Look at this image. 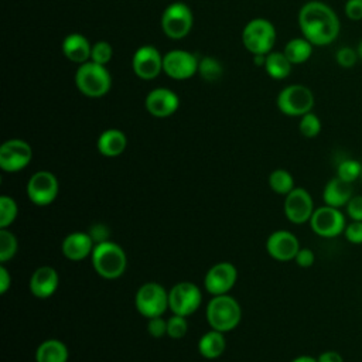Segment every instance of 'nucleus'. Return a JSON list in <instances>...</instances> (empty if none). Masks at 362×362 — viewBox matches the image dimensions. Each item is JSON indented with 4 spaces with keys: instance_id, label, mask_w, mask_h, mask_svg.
Returning a JSON list of instances; mask_svg holds the SVG:
<instances>
[{
    "instance_id": "nucleus-1",
    "label": "nucleus",
    "mask_w": 362,
    "mask_h": 362,
    "mask_svg": "<svg viewBox=\"0 0 362 362\" xmlns=\"http://www.w3.org/2000/svg\"><path fill=\"white\" fill-rule=\"evenodd\" d=\"M298 25L303 37L318 47L335 41L341 28L337 13L318 0H311L300 8Z\"/></svg>"
},
{
    "instance_id": "nucleus-2",
    "label": "nucleus",
    "mask_w": 362,
    "mask_h": 362,
    "mask_svg": "<svg viewBox=\"0 0 362 362\" xmlns=\"http://www.w3.org/2000/svg\"><path fill=\"white\" fill-rule=\"evenodd\" d=\"M90 257L95 272L106 280L119 279L127 266L124 250L112 240L96 243Z\"/></svg>"
},
{
    "instance_id": "nucleus-3",
    "label": "nucleus",
    "mask_w": 362,
    "mask_h": 362,
    "mask_svg": "<svg viewBox=\"0 0 362 362\" xmlns=\"http://www.w3.org/2000/svg\"><path fill=\"white\" fill-rule=\"evenodd\" d=\"M242 318L239 303L229 294L214 296L206 305V320L212 329L228 332L238 327Z\"/></svg>"
},
{
    "instance_id": "nucleus-4",
    "label": "nucleus",
    "mask_w": 362,
    "mask_h": 362,
    "mask_svg": "<svg viewBox=\"0 0 362 362\" xmlns=\"http://www.w3.org/2000/svg\"><path fill=\"white\" fill-rule=\"evenodd\" d=\"M75 85L85 96L100 98L109 92L112 78L105 65L86 61L75 72Z\"/></svg>"
},
{
    "instance_id": "nucleus-5",
    "label": "nucleus",
    "mask_w": 362,
    "mask_h": 362,
    "mask_svg": "<svg viewBox=\"0 0 362 362\" xmlns=\"http://www.w3.org/2000/svg\"><path fill=\"white\" fill-rule=\"evenodd\" d=\"M242 41L245 48L253 55H267L272 52L276 41L274 25L266 18H253L245 25Z\"/></svg>"
},
{
    "instance_id": "nucleus-6",
    "label": "nucleus",
    "mask_w": 362,
    "mask_h": 362,
    "mask_svg": "<svg viewBox=\"0 0 362 362\" xmlns=\"http://www.w3.org/2000/svg\"><path fill=\"white\" fill-rule=\"evenodd\" d=\"M134 305L146 318L161 317L168 308V291L158 283H144L136 293Z\"/></svg>"
},
{
    "instance_id": "nucleus-7",
    "label": "nucleus",
    "mask_w": 362,
    "mask_h": 362,
    "mask_svg": "<svg viewBox=\"0 0 362 362\" xmlns=\"http://www.w3.org/2000/svg\"><path fill=\"white\" fill-rule=\"evenodd\" d=\"M277 107L287 116H303L311 112L314 106V95L304 85H288L277 95Z\"/></svg>"
},
{
    "instance_id": "nucleus-8",
    "label": "nucleus",
    "mask_w": 362,
    "mask_h": 362,
    "mask_svg": "<svg viewBox=\"0 0 362 362\" xmlns=\"http://www.w3.org/2000/svg\"><path fill=\"white\" fill-rule=\"evenodd\" d=\"M194 17L191 8L181 1L170 4L161 16V28L168 38L181 40L192 28Z\"/></svg>"
},
{
    "instance_id": "nucleus-9",
    "label": "nucleus",
    "mask_w": 362,
    "mask_h": 362,
    "mask_svg": "<svg viewBox=\"0 0 362 362\" xmlns=\"http://www.w3.org/2000/svg\"><path fill=\"white\" fill-rule=\"evenodd\" d=\"M201 303L202 293L194 283H177L168 291V308L173 311V314L188 317L199 308Z\"/></svg>"
},
{
    "instance_id": "nucleus-10",
    "label": "nucleus",
    "mask_w": 362,
    "mask_h": 362,
    "mask_svg": "<svg viewBox=\"0 0 362 362\" xmlns=\"http://www.w3.org/2000/svg\"><path fill=\"white\" fill-rule=\"evenodd\" d=\"M310 226L313 232L321 238H335L345 230V215L339 208L324 205L314 209Z\"/></svg>"
},
{
    "instance_id": "nucleus-11",
    "label": "nucleus",
    "mask_w": 362,
    "mask_h": 362,
    "mask_svg": "<svg viewBox=\"0 0 362 362\" xmlns=\"http://www.w3.org/2000/svg\"><path fill=\"white\" fill-rule=\"evenodd\" d=\"M57 177L45 170L34 173L27 182V197L37 206H47L52 204L58 195Z\"/></svg>"
},
{
    "instance_id": "nucleus-12",
    "label": "nucleus",
    "mask_w": 362,
    "mask_h": 362,
    "mask_svg": "<svg viewBox=\"0 0 362 362\" xmlns=\"http://www.w3.org/2000/svg\"><path fill=\"white\" fill-rule=\"evenodd\" d=\"M31 158L33 148L21 139H10L0 146V168L6 173H17L25 168Z\"/></svg>"
},
{
    "instance_id": "nucleus-13",
    "label": "nucleus",
    "mask_w": 362,
    "mask_h": 362,
    "mask_svg": "<svg viewBox=\"0 0 362 362\" xmlns=\"http://www.w3.org/2000/svg\"><path fill=\"white\" fill-rule=\"evenodd\" d=\"M238 280V270L229 262L214 264L204 277V287L212 296L228 294Z\"/></svg>"
},
{
    "instance_id": "nucleus-14",
    "label": "nucleus",
    "mask_w": 362,
    "mask_h": 362,
    "mask_svg": "<svg viewBox=\"0 0 362 362\" xmlns=\"http://www.w3.org/2000/svg\"><path fill=\"white\" fill-rule=\"evenodd\" d=\"M314 212V202L310 192L304 188L296 187L284 198V215L294 223L301 225L310 222Z\"/></svg>"
},
{
    "instance_id": "nucleus-15",
    "label": "nucleus",
    "mask_w": 362,
    "mask_h": 362,
    "mask_svg": "<svg viewBox=\"0 0 362 362\" xmlns=\"http://www.w3.org/2000/svg\"><path fill=\"white\" fill-rule=\"evenodd\" d=\"M198 58L184 49L168 51L163 57V71L173 79H188L198 72Z\"/></svg>"
},
{
    "instance_id": "nucleus-16",
    "label": "nucleus",
    "mask_w": 362,
    "mask_h": 362,
    "mask_svg": "<svg viewBox=\"0 0 362 362\" xmlns=\"http://www.w3.org/2000/svg\"><path fill=\"white\" fill-rule=\"evenodd\" d=\"M132 68L140 79H154L163 71V55L156 47L143 45L133 54Z\"/></svg>"
},
{
    "instance_id": "nucleus-17",
    "label": "nucleus",
    "mask_w": 362,
    "mask_h": 362,
    "mask_svg": "<svg viewBox=\"0 0 362 362\" xmlns=\"http://www.w3.org/2000/svg\"><path fill=\"white\" fill-rule=\"evenodd\" d=\"M266 250L270 257L279 262L294 260L300 250V242L297 236L288 230H276L266 240Z\"/></svg>"
},
{
    "instance_id": "nucleus-18",
    "label": "nucleus",
    "mask_w": 362,
    "mask_h": 362,
    "mask_svg": "<svg viewBox=\"0 0 362 362\" xmlns=\"http://www.w3.org/2000/svg\"><path fill=\"white\" fill-rule=\"evenodd\" d=\"M147 112L154 117H168L174 115L180 106L177 93L167 88H156L150 90L144 100Z\"/></svg>"
},
{
    "instance_id": "nucleus-19",
    "label": "nucleus",
    "mask_w": 362,
    "mask_h": 362,
    "mask_svg": "<svg viewBox=\"0 0 362 362\" xmlns=\"http://www.w3.org/2000/svg\"><path fill=\"white\" fill-rule=\"evenodd\" d=\"M58 272L51 266H40L30 277V291L37 298H48L58 288Z\"/></svg>"
},
{
    "instance_id": "nucleus-20",
    "label": "nucleus",
    "mask_w": 362,
    "mask_h": 362,
    "mask_svg": "<svg viewBox=\"0 0 362 362\" xmlns=\"http://www.w3.org/2000/svg\"><path fill=\"white\" fill-rule=\"evenodd\" d=\"M95 242L86 232H72L62 240V255L72 262H79L92 255Z\"/></svg>"
},
{
    "instance_id": "nucleus-21",
    "label": "nucleus",
    "mask_w": 362,
    "mask_h": 362,
    "mask_svg": "<svg viewBox=\"0 0 362 362\" xmlns=\"http://www.w3.org/2000/svg\"><path fill=\"white\" fill-rule=\"evenodd\" d=\"M354 197V185L338 175L331 178L322 191V199L325 205L341 208L348 204V201Z\"/></svg>"
},
{
    "instance_id": "nucleus-22",
    "label": "nucleus",
    "mask_w": 362,
    "mask_h": 362,
    "mask_svg": "<svg viewBox=\"0 0 362 362\" xmlns=\"http://www.w3.org/2000/svg\"><path fill=\"white\" fill-rule=\"evenodd\" d=\"M90 51H92V45L89 44L86 37H83L79 33H72L66 35L62 42V52L72 62L83 64L89 61Z\"/></svg>"
},
{
    "instance_id": "nucleus-23",
    "label": "nucleus",
    "mask_w": 362,
    "mask_h": 362,
    "mask_svg": "<svg viewBox=\"0 0 362 362\" xmlns=\"http://www.w3.org/2000/svg\"><path fill=\"white\" fill-rule=\"evenodd\" d=\"M127 146V137L122 130L107 129L98 137L96 147L98 151L105 157L120 156Z\"/></svg>"
},
{
    "instance_id": "nucleus-24",
    "label": "nucleus",
    "mask_w": 362,
    "mask_h": 362,
    "mask_svg": "<svg viewBox=\"0 0 362 362\" xmlns=\"http://www.w3.org/2000/svg\"><path fill=\"white\" fill-rule=\"evenodd\" d=\"M225 348L226 339L223 337V332H219L216 329L208 331L198 341V351L205 359L219 358L225 352Z\"/></svg>"
},
{
    "instance_id": "nucleus-25",
    "label": "nucleus",
    "mask_w": 362,
    "mask_h": 362,
    "mask_svg": "<svg viewBox=\"0 0 362 362\" xmlns=\"http://www.w3.org/2000/svg\"><path fill=\"white\" fill-rule=\"evenodd\" d=\"M68 348L59 339H47L35 351L37 362H68Z\"/></svg>"
},
{
    "instance_id": "nucleus-26",
    "label": "nucleus",
    "mask_w": 362,
    "mask_h": 362,
    "mask_svg": "<svg viewBox=\"0 0 362 362\" xmlns=\"http://www.w3.org/2000/svg\"><path fill=\"white\" fill-rule=\"evenodd\" d=\"M291 62L288 58L284 55V52H277L272 51L266 55L264 61V69L269 76L273 79H284L290 75L291 72Z\"/></svg>"
},
{
    "instance_id": "nucleus-27",
    "label": "nucleus",
    "mask_w": 362,
    "mask_h": 362,
    "mask_svg": "<svg viewBox=\"0 0 362 362\" xmlns=\"http://www.w3.org/2000/svg\"><path fill=\"white\" fill-rule=\"evenodd\" d=\"M283 52L293 65L303 64L310 59L313 54V44L304 37L293 38L286 44Z\"/></svg>"
},
{
    "instance_id": "nucleus-28",
    "label": "nucleus",
    "mask_w": 362,
    "mask_h": 362,
    "mask_svg": "<svg viewBox=\"0 0 362 362\" xmlns=\"http://www.w3.org/2000/svg\"><path fill=\"white\" fill-rule=\"evenodd\" d=\"M269 187L280 195H287L290 191H293L294 187V178L293 175L283 168H277L269 175Z\"/></svg>"
},
{
    "instance_id": "nucleus-29",
    "label": "nucleus",
    "mask_w": 362,
    "mask_h": 362,
    "mask_svg": "<svg viewBox=\"0 0 362 362\" xmlns=\"http://www.w3.org/2000/svg\"><path fill=\"white\" fill-rule=\"evenodd\" d=\"M198 72L205 81L214 82L222 76V65L214 57H204L202 59H199Z\"/></svg>"
},
{
    "instance_id": "nucleus-30",
    "label": "nucleus",
    "mask_w": 362,
    "mask_h": 362,
    "mask_svg": "<svg viewBox=\"0 0 362 362\" xmlns=\"http://www.w3.org/2000/svg\"><path fill=\"white\" fill-rule=\"evenodd\" d=\"M17 204L8 195L0 197V229H7L17 218Z\"/></svg>"
},
{
    "instance_id": "nucleus-31",
    "label": "nucleus",
    "mask_w": 362,
    "mask_h": 362,
    "mask_svg": "<svg viewBox=\"0 0 362 362\" xmlns=\"http://www.w3.org/2000/svg\"><path fill=\"white\" fill-rule=\"evenodd\" d=\"M361 173H362V163L354 158H345L337 167V175L352 184L361 178Z\"/></svg>"
},
{
    "instance_id": "nucleus-32",
    "label": "nucleus",
    "mask_w": 362,
    "mask_h": 362,
    "mask_svg": "<svg viewBox=\"0 0 362 362\" xmlns=\"http://www.w3.org/2000/svg\"><path fill=\"white\" fill-rule=\"evenodd\" d=\"M17 239L16 236L7 230L0 229V262L6 263L11 260L17 252Z\"/></svg>"
},
{
    "instance_id": "nucleus-33",
    "label": "nucleus",
    "mask_w": 362,
    "mask_h": 362,
    "mask_svg": "<svg viewBox=\"0 0 362 362\" xmlns=\"http://www.w3.org/2000/svg\"><path fill=\"white\" fill-rule=\"evenodd\" d=\"M298 130L307 139L317 137L320 134V132H321V120H320V117L317 115H314L313 112H308V113L303 115L300 117Z\"/></svg>"
},
{
    "instance_id": "nucleus-34",
    "label": "nucleus",
    "mask_w": 362,
    "mask_h": 362,
    "mask_svg": "<svg viewBox=\"0 0 362 362\" xmlns=\"http://www.w3.org/2000/svg\"><path fill=\"white\" fill-rule=\"evenodd\" d=\"M188 331V324H187V317L173 314L167 320V335L173 339H180L185 337Z\"/></svg>"
},
{
    "instance_id": "nucleus-35",
    "label": "nucleus",
    "mask_w": 362,
    "mask_h": 362,
    "mask_svg": "<svg viewBox=\"0 0 362 362\" xmlns=\"http://www.w3.org/2000/svg\"><path fill=\"white\" fill-rule=\"evenodd\" d=\"M112 55H113L112 45L107 41H98L92 45L89 61H93L100 65H106L112 59Z\"/></svg>"
},
{
    "instance_id": "nucleus-36",
    "label": "nucleus",
    "mask_w": 362,
    "mask_h": 362,
    "mask_svg": "<svg viewBox=\"0 0 362 362\" xmlns=\"http://www.w3.org/2000/svg\"><path fill=\"white\" fill-rule=\"evenodd\" d=\"M358 58H359L358 51L354 49L352 47H341L335 52V61L342 68H354Z\"/></svg>"
},
{
    "instance_id": "nucleus-37",
    "label": "nucleus",
    "mask_w": 362,
    "mask_h": 362,
    "mask_svg": "<svg viewBox=\"0 0 362 362\" xmlns=\"http://www.w3.org/2000/svg\"><path fill=\"white\" fill-rule=\"evenodd\" d=\"M344 235L348 242L354 245H362V221H351L346 223Z\"/></svg>"
},
{
    "instance_id": "nucleus-38",
    "label": "nucleus",
    "mask_w": 362,
    "mask_h": 362,
    "mask_svg": "<svg viewBox=\"0 0 362 362\" xmlns=\"http://www.w3.org/2000/svg\"><path fill=\"white\" fill-rule=\"evenodd\" d=\"M147 331L153 338H161L167 335V320H164L163 317L148 318Z\"/></svg>"
},
{
    "instance_id": "nucleus-39",
    "label": "nucleus",
    "mask_w": 362,
    "mask_h": 362,
    "mask_svg": "<svg viewBox=\"0 0 362 362\" xmlns=\"http://www.w3.org/2000/svg\"><path fill=\"white\" fill-rule=\"evenodd\" d=\"M345 208L351 221H362V195H354Z\"/></svg>"
},
{
    "instance_id": "nucleus-40",
    "label": "nucleus",
    "mask_w": 362,
    "mask_h": 362,
    "mask_svg": "<svg viewBox=\"0 0 362 362\" xmlns=\"http://www.w3.org/2000/svg\"><path fill=\"white\" fill-rule=\"evenodd\" d=\"M294 262L297 263L298 267H303V269H308L314 264L315 262V255L311 249L308 247H300V250L297 252L296 257H294Z\"/></svg>"
},
{
    "instance_id": "nucleus-41",
    "label": "nucleus",
    "mask_w": 362,
    "mask_h": 362,
    "mask_svg": "<svg viewBox=\"0 0 362 362\" xmlns=\"http://www.w3.org/2000/svg\"><path fill=\"white\" fill-rule=\"evenodd\" d=\"M344 10L349 20L352 21L362 20V0H346Z\"/></svg>"
},
{
    "instance_id": "nucleus-42",
    "label": "nucleus",
    "mask_w": 362,
    "mask_h": 362,
    "mask_svg": "<svg viewBox=\"0 0 362 362\" xmlns=\"http://www.w3.org/2000/svg\"><path fill=\"white\" fill-rule=\"evenodd\" d=\"M89 235L92 238V240L96 243H100V242H105V240H109L107 236H109V229L106 228V225L103 223H95L90 226L89 229Z\"/></svg>"
},
{
    "instance_id": "nucleus-43",
    "label": "nucleus",
    "mask_w": 362,
    "mask_h": 362,
    "mask_svg": "<svg viewBox=\"0 0 362 362\" xmlns=\"http://www.w3.org/2000/svg\"><path fill=\"white\" fill-rule=\"evenodd\" d=\"M11 284V276L8 270L4 266H0V294H6V291L10 288Z\"/></svg>"
},
{
    "instance_id": "nucleus-44",
    "label": "nucleus",
    "mask_w": 362,
    "mask_h": 362,
    "mask_svg": "<svg viewBox=\"0 0 362 362\" xmlns=\"http://www.w3.org/2000/svg\"><path fill=\"white\" fill-rule=\"evenodd\" d=\"M317 361L318 362H344V358L337 351H325L318 355Z\"/></svg>"
},
{
    "instance_id": "nucleus-45",
    "label": "nucleus",
    "mask_w": 362,
    "mask_h": 362,
    "mask_svg": "<svg viewBox=\"0 0 362 362\" xmlns=\"http://www.w3.org/2000/svg\"><path fill=\"white\" fill-rule=\"evenodd\" d=\"M291 362H318L317 358H313L310 355H300L297 358H294Z\"/></svg>"
},
{
    "instance_id": "nucleus-46",
    "label": "nucleus",
    "mask_w": 362,
    "mask_h": 362,
    "mask_svg": "<svg viewBox=\"0 0 362 362\" xmlns=\"http://www.w3.org/2000/svg\"><path fill=\"white\" fill-rule=\"evenodd\" d=\"M356 51H358V55H359V59H362V41L359 42V45H358V48H356Z\"/></svg>"
},
{
    "instance_id": "nucleus-47",
    "label": "nucleus",
    "mask_w": 362,
    "mask_h": 362,
    "mask_svg": "<svg viewBox=\"0 0 362 362\" xmlns=\"http://www.w3.org/2000/svg\"><path fill=\"white\" fill-rule=\"evenodd\" d=\"M361 180H362V173H361Z\"/></svg>"
}]
</instances>
